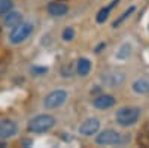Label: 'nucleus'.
<instances>
[{
	"instance_id": "16",
	"label": "nucleus",
	"mask_w": 149,
	"mask_h": 148,
	"mask_svg": "<svg viewBox=\"0 0 149 148\" xmlns=\"http://www.w3.org/2000/svg\"><path fill=\"white\" fill-rule=\"evenodd\" d=\"M130 49H131V46H130L128 43H124V45L119 48V51L116 53V57H118L119 60L127 58V57H128V54H130Z\"/></svg>"
},
{
	"instance_id": "6",
	"label": "nucleus",
	"mask_w": 149,
	"mask_h": 148,
	"mask_svg": "<svg viewBox=\"0 0 149 148\" xmlns=\"http://www.w3.org/2000/svg\"><path fill=\"white\" fill-rule=\"evenodd\" d=\"M17 124L10 120H0V139H9L17 135Z\"/></svg>"
},
{
	"instance_id": "5",
	"label": "nucleus",
	"mask_w": 149,
	"mask_h": 148,
	"mask_svg": "<svg viewBox=\"0 0 149 148\" xmlns=\"http://www.w3.org/2000/svg\"><path fill=\"white\" fill-rule=\"evenodd\" d=\"M95 141L98 145H116L121 142V135L115 130H104L98 135Z\"/></svg>"
},
{
	"instance_id": "15",
	"label": "nucleus",
	"mask_w": 149,
	"mask_h": 148,
	"mask_svg": "<svg viewBox=\"0 0 149 148\" xmlns=\"http://www.w3.org/2000/svg\"><path fill=\"white\" fill-rule=\"evenodd\" d=\"M133 12H134V6L128 8V9H127L125 12H124V14H122V15H121L118 20H115V21H113V27H115V29H116V27H119L121 24H122L124 21H125V20H127V18H128V17L133 14Z\"/></svg>"
},
{
	"instance_id": "13",
	"label": "nucleus",
	"mask_w": 149,
	"mask_h": 148,
	"mask_svg": "<svg viewBox=\"0 0 149 148\" xmlns=\"http://www.w3.org/2000/svg\"><path fill=\"white\" fill-rule=\"evenodd\" d=\"M91 70V63L88 58H79L78 61V73L81 76H86Z\"/></svg>"
},
{
	"instance_id": "14",
	"label": "nucleus",
	"mask_w": 149,
	"mask_h": 148,
	"mask_svg": "<svg viewBox=\"0 0 149 148\" xmlns=\"http://www.w3.org/2000/svg\"><path fill=\"white\" fill-rule=\"evenodd\" d=\"M118 2H119V0H113V2H112L109 6L103 8L100 12H98V14H97V22H104V21L107 20V17H109V12L112 11V8H113Z\"/></svg>"
},
{
	"instance_id": "1",
	"label": "nucleus",
	"mask_w": 149,
	"mask_h": 148,
	"mask_svg": "<svg viewBox=\"0 0 149 148\" xmlns=\"http://www.w3.org/2000/svg\"><path fill=\"white\" fill-rule=\"evenodd\" d=\"M140 115L139 108H121L116 112V123L119 126H133Z\"/></svg>"
},
{
	"instance_id": "18",
	"label": "nucleus",
	"mask_w": 149,
	"mask_h": 148,
	"mask_svg": "<svg viewBox=\"0 0 149 148\" xmlns=\"http://www.w3.org/2000/svg\"><path fill=\"white\" fill-rule=\"evenodd\" d=\"M73 38H74V30H73L72 27H67V29L63 32V39L69 42V41H72Z\"/></svg>"
},
{
	"instance_id": "7",
	"label": "nucleus",
	"mask_w": 149,
	"mask_h": 148,
	"mask_svg": "<svg viewBox=\"0 0 149 148\" xmlns=\"http://www.w3.org/2000/svg\"><path fill=\"white\" fill-rule=\"evenodd\" d=\"M98 129H100V121L95 118H90L79 126V133L85 135V136H91V135L98 132Z\"/></svg>"
},
{
	"instance_id": "8",
	"label": "nucleus",
	"mask_w": 149,
	"mask_h": 148,
	"mask_svg": "<svg viewBox=\"0 0 149 148\" xmlns=\"http://www.w3.org/2000/svg\"><path fill=\"white\" fill-rule=\"evenodd\" d=\"M113 105H115V99L109 94H103V96H98L97 99H94V106L98 109H107Z\"/></svg>"
},
{
	"instance_id": "17",
	"label": "nucleus",
	"mask_w": 149,
	"mask_h": 148,
	"mask_svg": "<svg viewBox=\"0 0 149 148\" xmlns=\"http://www.w3.org/2000/svg\"><path fill=\"white\" fill-rule=\"evenodd\" d=\"M9 11H12V2L10 0H0V15L8 14Z\"/></svg>"
},
{
	"instance_id": "10",
	"label": "nucleus",
	"mask_w": 149,
	"mask_h": 148,
	"mask_svg": "<svg viewBox=\"0 0 149 148\" xmlns=\"http://www.w3.org/2000/svg\"><path fill=\"white\" fill-rule=\"evenodd\" d=\"M67 11H69V8L66 5H63V3L52 2V3L48 5V12L54 17H63V15L67 14Z\"/></svg>"
},
{
	"instance_id": "4",
	"label": "nucleus",
	"mask_w": 149,
	"mask_h": 148,
	"mask_svg": "<svg viewBox=\"0 0 149 148\" xmlns=\"http://www.w3.org/2000/svg\"><path fill=\"white\" fill-rule=\"evenodd\" d=\"M66 99H67V93L64 90H55L52 93H49L46 97H45V108L48 109H55L58 106H61L64 102H66Z\"/></svg>"
},
{
	"instance_id": "12",
	"label": "nucleus",
	"mask_w": 149,
	"mask_h": 148,
	"mask_svg": "<svg viewBox=\"0 0 149 148\" xmlns=\"http://www.w3.org/2000/svg\"><path fill=\"white\" fill-rule=\"evenodd\" d=\"M133 90H134L136 93H139V94H146V93H149V79L140 78V79H137V81H134Z\"/></svg>"
},
{
	"instance_id": "3",
	"label": "nucleus",
	"mask_w": 149,
	"mask_h": 148,
	"mask_svg": "<svg viewBox=\"0 0 149 148\" xmlns=\"http://www.w3.org/2000/svg\"><path fill=\"white\" fill-rule=\"evenodd\" d=\"M31 32H33V24H30V22H19L18 26L12 27L10 34H9V41L12 43L18 45L22 41H26L31 34Z\"/></svg>"
},
{
	"instance_id": "9",
	"label": "nucleus",
	"mask_w": 149,
	"mask_h": 148,
	"mask_svg": "<svg viewBox=\"0 0 149 148\" xmlns=\"http://www.w3.org/2000/svg\"><path fill=\"white\" fill-rule=\"evenodd\" d=\"M19 22H22V15L19 12L15 11H9L8 14H5V26L8 27H15Z\"/></svg>"
},
{
	"instance_id": "2",
	"label": "nucleus",
	"mask_w": 149,
	"mask_h": 148,
	"mask_svg": "<svg viewBox=\"0 0 149 148\" xmlns=\"http://www.w3.org/2000/svg\"><path fill=\"white\" fill-rule=\"evenodd\" d=\"M55 124V118L52 115H48V114H43V115H37L34 117L30 124H29V129L31 132H36V133H42V132H46L49 129H52Z\"/></svg>"
},
{
	"instance_id": "11",
	"label": "nucleus",
	"mask_w": 149,
	"mask_h": 148,
	"mask_svg": "<svg viewBox=\"0 0 149 148\" xmlns=\"http://www.w3.org/2000/svg\"><path fill=\"white\" fill-rule=\"evenodd\" d=\"M103 81L110 85V87H115V85H119L124 81V73L122 72H116V73H112V75H104Z\"/></svg>"
},
{
	"instance_id": "19",
	"label": "nucleus",
	"mask_w": 149,
	"mask_h": 148,
	"mask_svg": "<svg viewBox=\"0 0 149 148\" xmlns=\"http://www.w3.org/2000/svg\"><path fill=\"white\" fill-rule=\"evenodd\" d=\"M46 72H48L46 67H37V66L31 67V73H34V75H43V73H46Z\"/></svg>"
}]
</instances>
